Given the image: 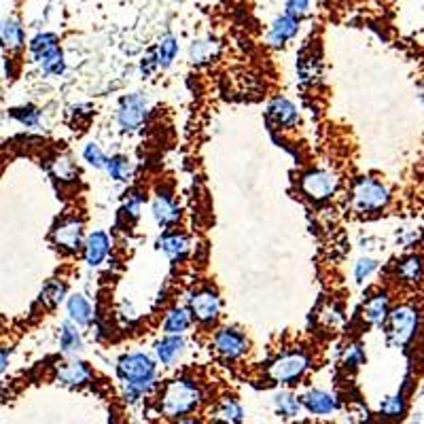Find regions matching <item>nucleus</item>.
<instances>
[{
    "mask_svg": "<svg viewBox=\"0 0 424 424\" xmlns=\"http://www.w3.org/2000/svg\"><path fill=\"white\" fill-rule=\"evenodd\" d=\"M117 376L123 386V397L130 403L140 401L151 393L157 380V367L145 352H128L117 361Z\"/></svg>",
    "mask_w": 424,
    "mask_h": 424,
    "instance_id": "nucleus-1",
    "label": "nucleus"
},
{
    "mask_svg": "<svg viewBox=\"0 0 424 424\" xmlns=\"http://www.w3.org/2000/svg\"><path fill=\"white\" fill-rule=\"evenodd\" d=\"M202 406V391L194 380L177 378L160 395L157 408L166 418H185Z\"/></svg>",
    "mask_w": 424,
    "mask_h": 424,
    "instance_id": "nucleus-2",
    "label": "nucleus"
},
{
    "mask_svg": "<svg viewBox=\"0 0 424 424\" xmlns=\"http://www.w3.org/2000/svg\"><path fill=\"white\" fill-rule=\"evenodd\" d=\"M391 202L389 189L369 177H361L350 187V208L357 214H374L384 211Z\"/></svg>",
    "mask_w": 424,
    "mask_h": 424,
    "instance_id": "nucleus-3",
    "label": "nucleus"
},
{
    "mask_svg": "<svg viewBox=\"0 0 424 424\" xmlns=\"http://www.w3.org/2000/svg\"><path fill=\"white\" fill-rule=\"evenodd\" d=\"M420 329V314L414 306L403 303L391 310V316L386 320V337L389 344L395 348H406L414 342Z\"/></svg>",
    "mask_w": 424,
    "mask_h": 424,
    "instance_id": "nucleus-4",
    "label": "nucleus"
},
{
    "mask_svg": "<svg viewBox=\"0 0 424 424\" xmlns=\"http://www.w3.org/2000/svg\"><path fill=\"white\" fill-rule=\"evenodd\" d=\"M30 55L38 64L40 72L47 74V77H60L66 68L57 36L51 34V32L36 34L30 40Z\"/></svg>",
    "mask_w": 424,
    "mask_h": 424,
    "instance_id": "nucleus-5",
    "label": "nucleus"
},
{
    "mask_svg": "<svg viewBox=\"0 0 424 424\" xmlns=\"http://www.w3.org/2000/svg\"><path fill=\"white\" fill-rule=\"evenodd\" d=\"M310 367V357L303 350L280 355L267 365V378L274 384H297Z\"/></svg>",
    "mask_w": 424,
    "mask_h": 424,
    "instance_id": "nucleus-6",
    "label": "nucleus"
},
{
    "mask_svg": "<svg viewBox=\"0 0 424 424\" xmlns=\"http://www.w3.org/2000/svg\"><path fill=\"white\" fill-rule=\"evenodd\" d=\"M337 187H340V179L335 172L331 170H325V168H316V170H308L306 174H301L299 179V191L320 204V202H327L331 200L335 194H337Z\"/></svg>",
    "mask_w": 424,
    "mask_h": 424,
    "instance_id": "nucleus-7",
    "label": "nucleus"
},
{
    "mask_svg": "<svg viewBox=\"0 0 424 424\" xmlns=\"http://www.w3.org/2000/svg\"><path fill=\"white\" fill-rule=\"evenodd\" d=\"M51 240L53 244L64 250V252H79L85 244V235H83V221L77 216H64L55 223V227L51 229Z\"/></svg>",
    "mask_w": 424,
    "mask_h": 424,
    "instance_id": "nucleus-8",
    "label": "nucleus"
},
{
    "mask_svg": "<svg viewBox=\"0 0 424 424\" xmlns=\"http://www.w3.org/2000/svg\"><path fill=\"white\" fill-rule=\"evenodd\" d=\"M149 115V102L143 94H130L117 108V123L123 132H136L143 128Z\"/></svg>",
    "mask_w": 424,
    "mask_h": 424,
    "instance_id": "nucleus-9",
    "label": "nucleus"
},
{
    "mask_svg": "<svg viewBox=\"0 0 424 424\" xmlns=\"http://www.w3.org/2000/svg\"><path fill=\"white\" fill-rule=\"evenodd\" d=\"M189 310H191L194 320L204 325V327L216 323L218 314H221V297H218L216 289H212V286L198 289L189 297Z\"/></svg>",
    "mask_w": 424,
    "mask_h": 424,
    "instance_id": "nucleus-10",
    "label": "nucleus"
},
{
    "mask_svg": "<svg viewBox=\"0 0 424 424\" xmlns=\"http://www.w3.org/2000/svg\"><path fill=\"white\" fill-rule=\"evenodd\" d=\"M212 346L216 350L218 357H223L225 361H238L240 357H244L248 352V337L233 329V327H225L218 329L212 337Z\"/></svg>",
    "mask_w": 424,
    "mask_h": 424,
    "instance_id": "nucleus-11",
    "label": "nucleus"
},
{
    "mask_svg": "<svg viewBox=\"0 0 424 424\" xmlns=\"http://www.w3.org/2000/svg\"><path fill=\"white\" fill-rule=\"evenodd\" d=\"M151 212H153L155 223L162 229H170L181 221V206H179L174 194L168 189H160L155 194V198L151 202Z\"/></svg>",
    "mask_w": 424,
    "mask_h": 424,
    "instance_id": "nucleus-12",
    "label": "nucleus"
},
{
    "mask_svg": "<svg viewBox=\"0 0 424 424\" xmlns=\"http://www.w3.org/2000/svg\"><path fill=\"white\" fill-rule=\"evenodd\" d=\"M267 121L276 130H293L299 123V111L291 100L274 98L267 106Z\"/></svg>",
    "mask_w": 424,
    "mask_h": 424,
    "instance_id": "nucleus-13",
    "label": "nucleus"
},
{
    "mask_svg": "<svg viewBox=\"0 0 424 424\" xmlns=\"http://www.w3.org/2000/svg\"><path fill=\"white\" fill-rule=\"evenodd\" d=\"M299 19L301 17H295L291 13H284L280 17L274 19V23L269 26V32H267V43L269 47H284L297 32H299Z\"/></svg>",
    "mask_w": 424,
    "mask_h": 424,
    "instance_id": "nucleus-14",
    "label": "nucleus"
},
{
    "mask_svg": "<svg viewBox=\"0 0 424 424\" xmlns=\"http://www.w3.org/2000/svg\"><path fill=\"white\" fill-rule=\"evenodd\" d=\"M111 252V238L104 231H91L83 244V257L89 267H98L106 261Z\"/></svg>",
    "mask_w": 424,
    "mask_h": 424,
    "instance_id": "nucleus-15",
    "label": "nucleus"
},
{
    "mask_svg": "<svg viewBox=\"0 0 424 424\" xmlns=\"http://www.w3.org/2000/svg\"><path fill=\"white\" fill-rule=\"evenodd\" d=\"M391 316V297L386 291H380L376 295H372L365 306H363V320L372 327H380L386 325Z\"/></svg>",
    "mask_w": 424,
    "mask_h": 424,
    "instance_id": "nucleus-16",
    "label": "nucleus"
},
{
    "mask_svg": "<svg viewBox=\"0 0 424 424\" xmlns=\"http://www.w3.org/2000/svg\"><path fill=\"white\" fill-rule=\"evenodd\" d=\"M55 378L64 386H85L91 380V369L83 361H66L55 367Z\"/></svg>",
    "mask_w": 424,
    "mask_h": 424,
    "instance_id": "nucleus-17",
    "label": "nucleus"
},
{
    "mask_svg": "<svg viewBox=\"0 0 424 424\" xmlns=\"http://www.w3.org/2000/svg\"><path fill=\"white\" fill-rule=\"evenodd\" d=\"M301 401H303V408H306L310 414H314V416H331V414L337 412V408H340L337 397L331 395V393H327V391H320V389L308 391V393L301 397Z\"/></svg>",
    "mask_w": 424,
    "mask_h": 424,
    "instance_id": "nucleus-18",
    "label": "nucleus"
},
{
    "mask_svg": "<svg viewBox=\"0 0 424 424\" xmlns=\"http://www.w3.org/2000/svg\"><path fill=\"white\" fill-rule=\"evenodd\" d=\"M424 278V261L420 255H408L397 263V280L408 286L420 284Z\"/></svg>",
    "mask_w": 424,
    "mask_h": 424,
    "instance_id": "nucleus-19",
    "label": "nucleus"
},
{
    "mask_svg": "<svg viewBox=\"0 0 424 424\" xmlns=\"http://www.w3.org/2000/svg\"><path fill=\"white\" fill-rule=\"evenodd\" d=\"M185 350V340L183 335H172V333H166V337H162L157 344H155V355L160 359L162 365L170 367L177 363V359L183 355Z\"/></svg>",
    "mask_w": 424,
    "mask_h": 424,
    "instance_id": "nucleus-20",
    "label": "nucleus"
},
{
    "mask_svg": "<svg viewBox=\"0 0 424 424\" xmlns=\"http://www.w3.org/2000/svg\"><path fill=\"white\" fill-rule=\"evenodd\" d=\"M157 248L162 252H166L172 261H183L187 257V252H189V240H187V235H183L179 231L164 233L157 240Z\"/></svg>",
    "mask_w": 424,
    "mask_h": 424,
    "instance_id": "nucleus-21",
    "label": "nucleus"
},
{
    "mask_svg": "<svg viewBox=\"0 0 424 424\" xmlns=\"http://www.w3.org/2000/svg\"><path fill=\"white\" fill-rule=\"evenodd\" d=\"M66 310H68V318H70L74 325H79V327L89 325L91 318H94V308H91V303L87 301V297L81 295V293H74V295L68 297Z\"/></svg>",
    "mask_w": 424,
    "mask_h": 424,
    "instance_id": "nucleus-22",
    "label": "nucleus"
},
{
    "mask_svg": "<svg viewBox=\"0 0 424 424\" xmlns=\"http://www.w3.org/2000/svg\"><path fill=\"white\" fill-rule=\"evenodd\" d=\"M2 47L9 53H15L23 47V28L15 17L2 19Z\"/></svg>",
    "mask_w": 424,
    "mask_h": 424,
    "instance_id": "nucleus-23",
    "label": "nucleus"
},
{
    "mask_svg": "<svg viewBox=\"0 0 424 424\" xmlns=\"http://www.w3.org/2000/svg\"><path fill=\"white\" fill-rule=\"evenodd\" d=\"M191 310L189 308H172L168 310L166 318H164V331L172 333V335H183L189 327H191Z\"/></svg>",
    "mask_w": 424,
    "mask_h": 424,
    "instance_id": "nucleus-24",
    "label": "nucleus"
},
{
    "mask_svg": "<svg viewBox=\"0 0 424 424\" xmlns=\"http://www.w3.org/2000/svg\"><path fill=\"white\" fill-rule=\"evenodd\" d=\"M177 53H179V40H177L172 34L162 36L160 43L155 45V49L151 51V55H153L157 68H168V66L174 62Z\"/></svg>",
    "mask_w": 424,
    "mask_h": 424,
    "instance_id": "nucleus-25",
    "label": "nucleus"
},
{
    "mask_svg": "<svg viewBox=\"0 0 424 424\" xmlns=\"http://www.w3.org/2000/svg\"><path fill=\"white\" fill-rule=\"evenodd\" d=\"M77 327L79 325H74L72 320H66L60 327V348L64 355H77L83 350V340Z\"/></svg>",
    "mask_w": 424,
    "mask_h": 424,
    "instance_id": "nucleus-26",
    "label": "nucleus"
},
{
    "mask_svg": "<svg viewBox=\"0 0 424 424\" xmlns=\"http://www.w3.org/2000/svg\"><path fill=\"white\" fill-rule=\"evenodd\" d=\"M242 408L235 399H225L212 412V424H240L242 423Z\"/></svg>",
    "mask_w": 424,
    "mask_h": 424,
    "instance_id": "nucleus-27",
    "label": "nucleus"
},
{
    "mask_svg": "<svg viewBox=\"0 0 424 424\" xmlns=\"http://www.w3.org/2000/svg\"><path fill=\"white\" fill-rule=\"evenodd\" d=\"M49 170H51V177L60 183H72L79 177V168L74 166V162L68 155L53 157L49 164Z\"/></svg>",
    "mask_w": 424,
    "mask_h": 424,
    "instance_id": "nucleus-28",
    "label": "nucleus"
},
{
    "mask_svg": "<svg viewBox=\"0 0 424 424\" xmlns=\"http://www.w3.org/2000/svg\"><path fill=\"white\" fill-rule=\"evenodd\" d=\"M64 297H66V282H62V280H51V282H47V286L40 291L38 301L43 303V308L53 310V308H57V306L64 301Z\"/></svg>",
    "mask_w": 424,
    "mask_h": 424,
    "instance_id": "nucleus-29",
    "label": "nucleus"
},
{
    "mask_svg": "<svg viewBox=\"0 0 424 424\" xmlns=\"http://www.w3.org/2000/svg\"><path fill=\"white\" fill-rule=\"evenodd\" d=\"M274 406H276L278 414L284 418H297L303 410V401L297 399L293 393H278L274 397Z\"/></svg>",
    "mask_w": 424,
    "mask_h": 424,
    "instance_id": "nucleus-30",
    "label": "nucleus"
},
{
    "mask_svg": "<svg viewBox=\"0 0 424 424\" xmlns=\"http://www.w3.org/2000/svg\"><path fill=\"white\" fill-rule=\"evenodd\" d=\"M297 72H299V83L301 85H314L320 77V62L318 57L312 55H301L299 64H297Z\"/></svg>",
    "mask_w": 424,
    "mask_h": 424,
    "instance_id": "nucleus-31",
    "label": "nucleus"
},
{
    "mask_svg": "<svg viewBox=\"0 0 424 424\" xmlns=\"http://www.w3.org/2000/svg\"><path fill=\"white\" fill-rule=\"evenodd\" d=\"M191 62L194 64H206L212 62L218 53V43L212 38H202V40H194L191 45Z\"/></svg>",
    "mask_w": 424,
    "mask_h": 424,
    "instance_id": "nucleus-32",
    "label": "nucleus"
},
{
    "mask_svg": "<svg viewBox=\"0 0 424 424\" xmlns=\"http://www.w3.org/2000/svg\"><path fill=\"white\" fill-rule=\"evenodd\" d=\"M406 410H408V403L403 395H395V397L384 399V403L380 406V416L386 420H401L406 416Z\"/></svg>",
    "mask_w": 424,
    "mask_h": 424,
    "instance_id": "nucleus-33",
    "label": "nucleus"
},
{
    "mask_svg": "<svg viewBox=\"0 0 424 424\" xmlns=\"http://www.w3.org/2000/svg\"><path fill=\"white\" fill-rule=\"evenodd\" d=\"M106 172L113 181L125 183L130 179V160L125 155H113L106 164Z\"/></svg>",
    "mask_w": 424,
    "mask_h": 424,
    "instance_id": "nucleus-34",
    "label": "nucleus"
},
{
    "mask_svg": "<svg viewBox=\"0 0 424 424\" xmlns=\"http://www.w3.org/2000/svg\"><path fill=\"white\" fill-rule=\"evenodd\" d=\"M365 350L361 344H348L342 352V365L346 369H359L365 363Z\"/></svg>",
    "mask_w": 424,
    "mask_h": 424,
    "instance_id": "nucleus-35",
    "label": "nucleus"
},
{
    "mask_svg": "<svg viewBox=\"0 0 424 424\" xmlns=\"http://www.w3.org/2000/svg\"><path fill=\"white\" fill-rule=\"evenodd\" d=\"M13 117L21 123V125H26V128H32V130H36L38 125H40V119H43V115H40V111L38 108H34V106H21V108H13Z\"/></svg>",
    "mask_w": 424,
    "mask_h": 424,
    "instance_id": "nucleus-36",
    "label": "nucleus"
},
{
    "mask_svg": "<svg viewBox=\"0 0 424 424\" xmlns=\"http://www.w3.org/2000/svg\"><path fill=\"white\" fill-rule=\"evenodd\" d=\"M83 160H85L91 168H96V170H102V168H106V164H108V157L104 155V151H102L96 143L85 145V149H83Z\"/></svg>",
    "mask_w": 424,
    "mask_h": 424,
    "instance_id": "nucleus-37",
    "label": "nucleus"
},
{
    "mask_svg": "<svg viewBox=\"0 0 424 424\" xmlns=\"http://www.w3.org/2000/svg\"><path fill=\"white\" fill-rule=\"evenodd\" d=\"M143 204H145V196H143L140 191H132V194L125 198V202H123L121 214L128 216V218H132V221H136V218L140 216V208H143Z\"/></svg>",
    "mask_w": 424,
    "mask_h": 424,
    "instance_id": "nucleus-38",
    "label": "nucleus"
},
{
    "mask_svg": "<svg viewBox=\"0 0 424 424\" xmlns=\"http://www.w3.org/2000/svg\"><path fill=\"white\" fill-rule=\"evenodd\" d=\"M70 117H72V121H70V125H72V130H85V125L89 123V119L94 117V108L91 106H74L72 111H70Z\"/></svg>",
    "mask_w": 424,
    "mask_h": 424,
    "instance_id": "nucleus-39",
    "label": "nucleus"
},
{
    "mask_svg": "<svg viewBox=\"0 0 424 424\" xmlns=\"http://www.w3.org/2000/svg\"><path fill=\"white\" fill-rule=\"evenodd\" d=\"M376 261L374 259H369V257H365V259H359L357 263H355V278H357V282H365L374 272H376Z\"/></svg>",
    "mask_w": 424,
    "mask_h": 424,
    "instance_id": "nucleus-40",
    "label": "nucleus"
},
{
    "mask_svg": "<svg viewBox=\"0 0 424 424\" xmlns=\"http://www.w3.org/2000/svg\"><path fill=\"white\" fill-rule=\"evenodd\" d=\"M310 0H286V13L295 15V17H303L308 13Z\"/></svg>",
    "mask_w": 424,
    "mask_h": 424,
    "instance_id": "nucleus-41",
    "label": "nucleus"
},
{
    "mask_svg": "<svg viewBox=\"0 0 424 424\" xmlns=\"http://www.w3.org/2000/svg\"><path fill=\"white\" fill-rule=\"evenodd\" d=\"M9 355H11V352H9L6 348H2V365H0L2 372H6V357H9Z\"/></svg>",
    "mask_w": 424,
    "mask_h": 424,
    "instance_id": "nucleus-42",
    "label": "nucleus"
},
{
    "mask_svg": "<svg viewBox=\"0 0 424 424\" xmlns=\"http://www.w3.org/2000/svg\"><path fill=\"white\" fill-rule=\"evenodd\" d=\"M181 424H200V423H196V420H183Z\"/></svg>",
    "mask_w": 424,
    "mask_h": 424,
    "instance_id": "nucleus-43",
    "label": "nucleus"
}]
</instances>
